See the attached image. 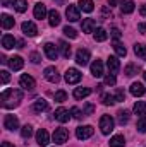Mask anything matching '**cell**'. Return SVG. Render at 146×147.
Segmentation results:
<instances>
[{"label":"cell","mask_w":146,"mask_h":147,"mask_svg":"<svg viewBox=\"0 0 146 147\" xmlns=\"http://www.w3.org/2000/svg\"><path fill=\"white\" fill-rule=\"evenodd\" d=\"M76 62H77V65H83V67L88 65V62H89V51L79 48L77 53H76Z\"/></svg>","instance_id":"obj_9"},{"label":"cell","mask_w":146,"mask_h":147,"mask_svg":"<svg viewBox=\"0 0 146 147\" xmlns=\"http://www.w3.org/2000/svg\"><path fill=\"white\" fill-rule=\"evenodd\" d=\"M45 79H46L48 82H52V84H57V82L60 80V75H59V72H57L55 67H46V69H45Z\"/></svg>","instance_id":"obj_8"},{"label":"cell","mask_w":146,"mask_h":147,"mask_svg":"<svg viewBox=\"0 0 146 147\" xmlns=\"http://www.w3.org/2000/svg\"><path fill=\"white\" fill-rule=\"evenodd\" d=\"M91 75L93 77H102L103 75V63H102V60H95L91 63Z\"/></svg>","instance_id":"obj_18"},{"label":"cell","mask_w":146,"mask_h":147,"mask_svg":"<svg viewBox=\"0 0 146 147\" xmlns=\"http://www.w3.org/2000/svg\"><path fill=\"white\" fill-rule=\"evenodd\" d=\"M21 135H23V139H29V137L33 135V128H31V125H24V127L21 128Z\"/></svg>","instance_id":"obj_38"},{"label":"cell","mask_w":146,"mask_h":147,"mask_svg":"<svg viewBox=\"0 0 146 147\" xmlns=\"http://www.w3.org/2000/svg\"><path fill=\"white\" fill-rule=\"evenodd\" d=\"M145 92H146V87L141 82H132V84H131V94H132V96L139 98V96H145Z\"/></svg>","instance_id":"obj_15"},{"label":"cell","mask_w":146,"mask_h":147,"mask_svg":"<svg viewBox=\"0 0 146 147\" xmlns=\"http://www.w3.org/2000/svg\"><path fill=\"white\" fill-rule=\"evenodd\" d=\"M0 101H2V106L7 108V110L16 108L23 101V91H19V89H5L2 92V96H0Z\"/></svg>","instance_id":"obj_1"},{"label":"cell","mask_w":146,"mask_h":147,"mask_svg":"<svg viewBox=\"0 0 146 147\" xmlns=\"http://www.w3.org/2000/svg\"><path fill=\"white\" fill-rule=\"evenodd\" d=\"M124 99H126L124 89H117V91H115V101H124Z\"/></svg>","instance_id":"obj_44"},{"label":"cell","mask_w":146,"mask_h":147,"mask_svg":"<svg viewBox=\"0 0 146 147\" xmlns=\"http://www.w3.org/2000/svg\"><path fill=\"white\" fill-rule=\"evenodd\" d=\"M93 34H95V39H96V41H105V39L108 38V33H107L103 28H96Z\"/></svg>","instance_id":"obj_33"},{"label":"cell","mask_w":146,"mask_h":147,"mask_svg":"<svg viewBox=\"0 0 146 147\" xmlns=\"http://www.w3.org/2000/svg\"><path fill=\"white\" fill-rule=\"evenodd\" d=\"M64 34H65L67 38H71V39H76V38H77L76 29H74V28H69V26H65V28H64Z\"/></svg>","instance_id":"obj_40"},{"label":"cell","mask_w":146,"mask_h":147,"mask_svg":"<svg viewBox=\"0 0 146 147\" xmlns=\"http://www.w3.org/2000/svg\"><path fill=\"white\" fill-rule=\"evenodd\" d=\"M113 50H115V53L119 55V57H126L127 55V50H126V46L119 41V39H115L113 41Z\"/></svg>","instance_id":"obj_28"},{"label":"cell","mask_w":146,"mask_h":147,"mask_svg":"<svg viewBox=\"0 0 146 147\" xmlns=\"http://www.w3.org/2000/svg\"><path fill=\"white\" fill-rule=\"evenodd\" d=\"M9 65H10L12 70H21V69L24 67V60H23L19 55H16V57L9 58Z\"/></svg>","instance_id":"obj_17"},{"label":"cell","mask_w":146,"mask_h":147,"mask_svg":"<svg viewBox=\"0 0 146 147\" xmlns=\"http://www.w3.org/2000/svg\"><path fill=\"white\" fill-rule=\"evenodd\" d=\"M29 58H31V62H33V63H40V62H41V57H40V53H36V51H33Z\"/></svg>","instance_id":"obj_48"},{"label":"cell","mask_w":146,"mask_h":147,"mask_svg":"<svg viewBox=\"0 0 146 147\" xmlns=\"http://www.w3.org/2000/svg\"><path fill=\"white\" fill-rule=\"evenodd\" d=\"M45 55L50 58V60H57V57H59V48L53 45V43H45Z\"/></svg>","instance_id":"obj_11"},{"label":"cell","mask_w":146,"mask_h":147,"mask_svg":"<svg viewBox=\"0 0 146 147\" xmlns=\"http://www.w3.org/2000/svg\"><path fill=\"white\" fill-rule=\"evenodd\" d=\"M83 33H95V19L83 21Z\"/></svg>","instance_id":"obj_27"},{"label":"cell","mask_w":146,"mask_h":147,"mask_svg":"<svg viewBox=\"0 0 146 147\" xmlns=\"http://www.w3.org/2000/svg\"><path fill=\"white\" fill-rule=\"evenodd\" d=\"M48 24L52 26V28H55V26H59L60 24V14H59V10H50L48 12Z\"/></svg>","instance_id":"obj_19"},{"label":"cell","mask_w":146,"mask_h":147,"mask_svg":"<svg viewBox=\"0 0 146 147\" xmlns=\"http://www.w3.org/2000/svg\"><path fill=\"white\" fill-rule=\"evenodd\" d=\"M19 84H21V87H23V89H26V91H33V89H35V86H36L35 79H33L31 75H28V74L21 75V79H19Z\"/></svg>","instance_id":"obj_4"},{"label":"cell","mask_w":146,"mask_h":147,"mask_svg":"<svg viewBox=\"0 0 146 147\" xmlns=\"http://www.w3.org/2000/svg\"><path fill=\"white\" fill-rule=\"evenodd\" d=\"M0 22H2V28H3V29L14 28V17H10L9 14H2V16H0Z\"/></svg>","instance_id":"obj_22"},{"label":"cell","mask_w":146,"mask_h":147,"mask_svg":"<svg viewBox=\"0 0 146 147\" xmlns=\"http://www.w3.org/2000/svg\"><path fill=\"white\" fill-rule=\"evenodd\" d=\"M108 144L110 147H124L126 146V139H124V135H113Z\"/></svg>","instance_id":"obj_26"},{"label":"cell","mask_w":146,"mask_h":147,"mask_svg":"<svg viewBox=\"0 0 146 147\" xmlns=\"http://www.w3.org/2000/svg\"><path fill=\"white\" fill-rule=\"evenodd\" d=\"M93 127L91 125H84V127H77V130H76V137L79 139V140H86V139H89L91 135H93Z\"/></svg>","instance_id":"obj_3"},{"label":"cell","mask_w":146,"mask_h":147,"mask_svg":"<svg viewBox=\"0 0 146 147\" xmlns=\"http://www.w3.org/2000/svg\"><path fill=\"white\" fill-rule=\"evenodd\" d=\"M23 33L26 34V36H29V38H33V36H36L38 34V28L35 26V22H31V21H26V22H23Z\"/></svg>","instance_id":"obj_10"},{"label":"cell","mask_w":146,"mask_h":147,"mask_svg":"<svg viewBox=\"0 0 146 147\" xmlns=\"http://www.w3.org/2000/svg\"><path fill=\"white\" fill-rule=\"evenodd\" d=\"M136 128H138V132L145 134V132H146V116H139V120H138V125H136Z\"/></svg>","instance_id":"obj_39"},{"label":"cell","mask_w":146,"mask_h":147,"mask_svg":"<svg viewBox=\"0 0 146 147\" xmlns=\"http://www.w3.org/2000/svg\"><path fill=\"white\" fill-rule=\"evenodd\" d=\"M71 113H72V116H74V118H77V120H81V118L84 116V113H83V111L79 110L77 106H74V108H71Z\"/></svg>","instance_id":"obj_42"},{"label":"cell","mask_w":146,"mask_h":147,"mask_svg":"<svg viewBox=\"0 0 146 147\" xmlns=\"http://www.w3.org/2000/svg\"><path fill=\"white\" fill-rule=\"evenodd\" d=\"M107 65H108V69H110V74H117L119 69H120V62L117 60V57H108Z\"/></svg>","instance_id":"obj_21"},{"label":"cell","mask_w":146,"mask_h":147,"mask_svg":"<svg viewBox=\"0 0 146 147\" xmlns=\"http://www.w3.org/2000/svg\"><path fill=\"white\" fill-rule=\"evenodd\" d=\"M110 17H112V10L108 9V5H105L102 9V19H110Z\"/></svg>","instance_id":"obj_45"},{"label":"cell","mask_w":146,"mask_h":147,"mask_svg":"<svg viewBox=\"0 0 146 147\" xmlns=\"http://www.w3.org/2000/svg\"><path fill=\"white\" fill-rule=\"evenodd\" d=\"M145 79H146V72H145Z\"/></svg>","instance_id":"obj_56"},{"label":"cell","mask_w":146,"mask_h":147,"mask_svg":"<svg viewBox=\"0 0 146 147\" xmlns=\"http://www.w3.org/2000/svg\"><path fill=\"white\" fill-rule=\"evenodd\" d=\"M17 45V39L14 36H10V34H3V38H2V46L5 48V50H12L14 46ZM17 48V46H16Z\"/></svg>","instance_id":"obj_16"},{"label":"cell","mask_w":146,"mask_h":147,"mask_svg":"<svg viewBox=\"0 0 146 147\" xmlns=\"http://www.w3.org/2000/svg\"><path fill=\"white\" fill-rule=\"evenodd\" d=\"M48 110H50V106H48V103L45 99H38V101H35V105H33V111H36V113L48 111Z\"/></svg>","instance_id":"obj_25"},{"label":"cell","mask_w":146,"mask_h":147,"mask_svg":"<svg viewBox=\"0 0 146 147\" xmlns=\"http://www.w3.org/2000/svg\"><path fill=\"white\" fill-rule=\"evenodd\" d=\"M81 72L77 70V69H69L67 72H65V82L67 84H77L79 80H81Z\"/></svg>","instance_id":"obj_6"},{"label":"cell","mask_w":146,"mask_h":147,"mask_svg":"<svg viewBox=\"0 0 146 147\" xmlns=\"http://www.w3.org/2000/svg\"><path fill=\"white\" fill-rule=\"evenodd\" d=\"M53 142L55 144H65L67 142V139H69V132L65 130V128H57L55 132H53Z\"/></svg>","instance_id":"obj_5"},{"label":"cell","mask_w":146,"mask_h":147,"mask_svg":"<svg viewBox=\"0 0 146 147\" xmlns=\"http://www.w3.org/2000/svg\"><path fill=\"white\" fill-rule=\"evenodd\" d=\"M9 79H10V77H9V72H7V70H2V72H0V82H2V84H7Z\"/></svg>","instance_id":"obj_47"},{"label":"cell","mask_w":146,"mask_h":147,"mask_svg":"<svg viewBox=\"0 0 146 147\" xmlns=\"http://www.w3.org/2000/svg\"><path fill=\"white\" fill-rule=\"evenodd\" d=\"M65 99H67V92L65 91H57L55 92V101L57 103H64Z\"/></svg>","instance_id":"obj_41"},{"label":"cell","mask_w":146,"mask_h":147,"mask_svg":"<svg viewBox=\"0 0 146 147\" xmlns=\"http://www.w3.org/2000/svg\"><path fill=\"white\" fill-rule=\"evenodd\" d=\"M3 127L7 130H17L19 128V120L14 116V115H5L3 118Z\"/></svg>","instance_id":"obj_7"},{"label":"cell","mask_w":146,"mask_h":147,"mask_svg":"<svg viewBox=\"0 0 146 147\" xmlns=\"http://www.w3.org/2000/svg\"><path fill=\"white\" fill-rule=\"evenodd\" d=\"M0 62H2V63H7V62H9V60H7V58H5V57H3V55H2V57H0Z\"/></svg>","instance_id":"obj_54"},{"label":"cell","mask_w":146,"mask_h":147,"mask_svg":"<svg viewBox=\"0 0 146 147\" xmlns=\"http://www.w3.org/2000/svg\"><path fill=\"white\" fill-rule=\"evenodd\" d=\"M115 82H117V79H115L113 74H110V75L105 77V84H107V86H115Z\"/></svg>","instance_id":"obj_46"},{"label":"cell","mask_w":146,"mask_h":147,"mask_svg":"<svg viewBox=\"0 0 146 147\" xmlns=\"http://www.w3.org/2000/svg\"><path fill=\"white\" fill-rule=\"evenodd\" d=\"M33 14H35V17L36 19H45L46 17V7H45V3H36L35 5V10H33Z\"/></svg>","instance_id":"obj_20"},{"label":"cell","mask_w":146,"mask_h":147,"mask_svg":"<svg viewBox=\"0 0 146 147\" xmlns=\"http://www.w3.org/2000/svg\"><path fill=\"white\" fill-rule=\"evenodd\" d=\"M119 2H120V0H108V5L110 7H113V5H117Z\"/></svg>","instance_id":"obj_52"},{"label":"cell","mask_w":146,"mask_h":147,"mask_svg":"<svg viewBox=\"0 0 146 147\" xmlns=\"http://www.w3.org/2000/svg\"><path fill=\"white\" fill-rule=\"evenodd\" d=\"M2 147H16V146L10 144V142H2Z\"/></svg>","instance_id":"obj_53"},{"label":"cell","mask_w":146,"mask_h":147,"mask_svg":"<svg viewBox=\"0 0 146 147\" xmlns=\"http://www.w3.org/2000/svg\"><path fill=\"white\" fill-rule=\"evenodd\" d=\"M59 48H60V53H62L64 58H69V57H71V46H69L65 41H60V43H59Z\"/></svg>","instance_id":"obj_34"},{"label":"cell","mask_w":146,"mask_h":147,"mask_svg":"<svg viewBox=\"0 0 146 147\" xmlns=\"http://www.w3.org/2000/svg\"><path fill=\"white\" fill-rule=\"evenodd\" d=\"M102 103H103L105 106H112V105L117 103V101H115V96H113V94H103V96H102Z\"/></svg>","instance_id":"obj_36"},{"label":"cell","mask_w":146,"mask_h":147,"mask_svg":"<svg viewBox=\"0 0 146 147\" xmlns=\"http://www.w3.org/2000/svg\"><path fill=\"white\" fill-rule=\"evenodd\" d=\"M2 3H3V7H9V3H10V0H2Z\"/></svg>","instance_id":"obj_55"},{"label":"cell","mask_w":146,"mask_h":147,"mask_svg":"<svg viewBox=\"0 0 146 147\" xmlns=\"http://www.w3.org/2000/svg\"><path fill=\"white\" fill-rule=\"evenodd\" d=\"M89 94H91V89H89V87H76V89H74V98H76V99L88 98Z\"/></svg>","instance_id":"obj_23"},{"label":"cell","mask_w":146,"mask_h":147,"mask_svg":"<svg viewBox=\"0 0 146 147\" xmlns=\"http://www.w3.org/2000/svg\"><path fill=\"white\" fill-rule=\"evenodd\" d=\"M55 120L60 121V123H67L71 120V115H69V111L65 108H57L55 110Z\"/></svg>","instance_id":"obj_13"},{"label":"cell","mask_w":146,"mask_h":147,"mask_svg":"<svg viewBox=\"0 0 146 147\" xmlns=\"http://www.w3.org/2000/svg\"><path fill=\"white\" fill-rule=\"evenodd\" d=\"M138 72H139V67H136L134 63H129V65L126 67V75H127V77H132V75H136Z\"/></svg>","instance_id":"obj_37"},{"label":"cell","mask_w":146,"mask_h":147,"mask_svg":"<svg viewBox=\"0 0 146 147\" xmlns=\"http://www.w3.org/2000/svg\"><path fill=\"white\" fill-rule=\"evenodd\" d=\"M12 5H14V7H16V10H17V12H21V14H23V12H26V9H28V2H26V0H14V2H12Z\"/></svg>","instance_id":"obj_35"},{"label":"cell","mask_w":146,"mask_h":147,"mask_svg":"<svg viewBox=\"0 0 146 147\" xmlns=\"http://www.w3.org/2000/svg\"><path fill=\"white\" fill-rule=\"evenodd\" d=\"M36 142H38V146H41V147H45L50 142V135H48V132L45 128H40L36 132Z\"/></svg>","instance_id":"obj_12"},{"label":"cell","mask_w":146,"mask_h":147,"mask_svg":"<svg viewBox=\"0 0 146 147\" xmlns=\"http://www.w3.org/2000/svg\"><path fill=\"white\" fill-rule=\"evenodd\" d=\"M93 111H95V106H93L91 103H86V105H84V111H83V113H84V116L93 115Z\"/></svg>","instance_id":"obj_43"},{"label":"cell","mask_w":146,"mask_h":147,"mask_svg":"<svg viewBox=\"0 0 146 147\" xmlns=\"http://www.w3.org/2000/svg\"><path fill=\"white\" fill-rule=\"evenodd\" d=\"M134 53H136V57H139L141 60H146V46L145 45L136 43V45H134Z\"/></svg>","instance_id":"obj_29"},{"label":"cell","mask_w":146,"mask_h":147,"mask_svg":"<svg viewBox=\"0 0 146 147\" xmlns=\"http://www.w3.org/2000/svg\"><path fill=\"white\" fill-rule=\"evenodd\" d=\"M132 110H134L136 115L145 116V115H146V103H145V101H138V103L134 105V108H132Z\"/></svg>","instance_id":"obj_32"},{"label":"cell","mask_w":146,"mask_h":147,"mask_svg":"<svg viewBox=\"0 0 146 147\" xmlns=\"http://www.w3.org/2000/svg\"><path fill=\"white\" fill-rule=\"evenodd\" d=\"M120 10H122V14H131V12H134V2H132V0H122V2H120Z\"/></svg>","instance_id":"obj_24"},{"label":"cell","mask_w":146,"mask_h":147,"mask_svg":"<svg viewBox=\"0 0 146 147\" xmlns=\"http://www.w3.org/2000/svg\"><path fill=\"white\" fill-rule=\"evenodd\" d=\"M113 125H115V121H113V118L110 115H103L100 118V128H102V134L103 135H108L110 132L113 130Z\"/></svg>","instance_id":"obj_2"},{"label":"cell","mask_w":146,"mask_h":147,"mask_svg":"<svg viewBox=\"0 0 146 147\" xmlns=\"http://www.w3.org/2000/svg\"><path fill=\"white\" fill-rule=\"evenodd\" d=\"M110 33H112V38H113V39H119V38H120V34H122L117 28H112V31H110Z\"/></svg>","instance_id":"obj_49"},{"label":"cell","mask_w":146,"mask_h":147,"mask_svg":"<svg viewBox=\"0 0 146 147\" xmlns=\"http://www.w3.org/2000/svg\"><path fill=\"white\" fill-rule=\"evenodd\" d=\"M138 31H139L141 34H146V22H139V24H138Z\"/></svg>","instance_id":"obj_50"},{"label":"cell","mask_w":146,"mask_h":147,"mask_svg":"<svg viewBox=\"0 0 146 147\" xmlns=\"http://www.w3.org/2000/svg\"><path fill=\"white\" fill-rule=\"evenodd\" d=\"M129 118H131V115H129L127 110H120L117 113V121H119L120 125H126V123L129 121Z\"/></svg>","instance_id":"obj_30"},{"label":"cell","mask_w":146,"mask_h":147,"mask_svg":"<svg viewBox=\"0 0 146 147\" xmlns=\"http://www.w3.org/2000/svg\"><path fill=\"white\" fill-rule=\"evenodd\" d=\"M65 16H67V19H69L71 22H76V21L81 19V16H79V9H77L76 5H69V7H67Z\"/></svg>","instance_id":"obj_14"},{"label":"cell","mask_w":146,"mask_h":147,"mask_svg":"<svg viewBox=\"0 0 146 147\" xmlns=\"http://www.w3.org/2000/svg\"><path fill=\"white\" fill-rule=\"evenodd\" d=\"M79 9H83L84 12H93L95 3H93V0H79Z\"/></svg>","instance_id":"obj_31"},{"label":"cell","mask_w":146,"mask_h":147,"mask_svg":"<svg viewBox=\"0 0 146 147\" xmlns=\"http://www.w3.org/2000/svg\"><path fill=\"white\" fill-rule=\"evenodd\" d=\"M139 14H141L143 17H146V3H143V5H141V9H139Z\"/></svg>","instance_id":"obj_51"}]
</instances>
